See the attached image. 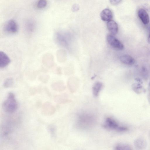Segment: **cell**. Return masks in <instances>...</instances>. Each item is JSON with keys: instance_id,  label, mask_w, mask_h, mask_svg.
<instances>
[{"instance_id": "d6986e66", "label": "cell", "mask_w": 150, "mask_h": 150, "mask_svg": "<svg viewBox=\"0 0 150 150\" xmlns=\"http://www.w3.org/2000/svg\"><path fill=\"white\" fill-rule=\"evenodd\" d=\"M110 3L113 5L117 4L121 1L119 0H111L110 1Z\"/></svg>"}, {"instance_id": "7c38bea8", "label": "cell", "mask_w": 150, "mask_h": 150, "mask_svg": "<svg viewBox=\"0 0 150 150\" xmlns=\"http://www.w3.org/2000/svg\"><path fill=\"white\" fill-rule=\"evenodd\" d=\"M102 87V83L100 82H97L94 84L92 88V91L93 94L95 96L98 95Z\"/></svg>"}, {"instance_id": "9c48e42d", "label": "cell", "mask_w": 150, "mask_h": 150, "mask_svg": "<svg viewBox=\"0 0 150 150\" xmlns=\"http://www.w3.org/2000/svg\"><path fill=\"white\" fill-rule=\"evenodd\" d=\"M138 15L143 23L148 24L149 21V15L146 11L144 9L140 8L138 11Z\"/></svg>"}, {"instance_id": "30bf717a", "label": "cell", "mask_w": 150, "mask_h": 150, "mask_svg": "<svg viewBox=\"0 0 150 150\" xmlns=\"http://www.w3.org/2000/svg\"><path fill=\"white\" fill-rule=\"evenodd\" d=\"M100 16L102 20L108 22L112 20L113 18V14L110 10L108 8H105L101 12Z\"/></svg>"}, {"instance_id": "e0dca14e", "label": "cell", "mask_w": 150, "mask_h": 150, "mask_svg": "<svg viewBox=\"0 0 150 150\" xmlns=\"http://www.w3.org/2000/svg\"><path fill=\"white\" fill-rule=\"evenodd\" d=\"M141 74L142 76L145 80L147 79L148 78V73L146 69L143 68L142 69Z\"/></svg>"}, {"instance_id": "3957f363", "label": "cell", "mask_w": 150, "mask_h": 150, "mask_svg": "<svg viewBox=\"0 0 150 150\" xmlns=\"http://www.w3.org/2000/svg\"><path fill=\"white\" fill-rule=\"evenodd\" d=\"M4 29V30L8 33L14 34L16 33L18 30V25L15 20L11 19L6 22Z\"/></svg>"}, {"instance_id": "5b68a950", "label": "cell", "mask_w": 150, "mask_h": 150, "mask_svg": "<svg viewBox=\"0 0 150 150\" xmlns=\"http://www.w3.org/2000/svg\"><path fill=\"white\" fill-rule=\"evenodd\" d=\"M134 144L136 150H144L147 146L146 141L144 138L142 137L136 139Z\"/></svg>"}, {"instance_id": "5bb4252c", "label": "cell", "mask_w": 150, "mask_h": 150, "mask_svg": "<svg viewBox=\"0 0 150 150\" xmlns=\"http://www.w3.org/2000/svg\"><path fill=\"white\" fill-rule=\"evenodd\" d=\"M114 150H132L130 145L125 144H118L114 148Z\"/></svg>"}, {"instance_id": "277c9868", "label": "cell", "mask_w": 150, "mask_h": 150, "mask_svg": "<svg viewBox=\"0 0 150 150\" xmlns=\"http://www.w3.org/2000/svg\"><path fill=\"white\" fill-rule=\"evenodd\" d=\"M106 39L109 44L113 48L120 50L124 49L123 44L114 35L109 34L107 36Z\"/></svg>"}, {"instance_id": "9a60e30c", "label": "cell", "mask_w": 150, "mask_h": 150, "mask_svg": "<svg viewBox=\"0 0 150 150\" xmlns=\"http://www.w3.org/2000/svg\"><path fill=\"white\" fill-rule=\"evenodd\" d=\"M47 4V1L45 0H40L38 1L36 4V7L39 9L45 7Z\"/></svg>"}, {"instance_id": "8992f818", "label": "cell", "mask_w": 150, "mask_h": 150, "mask_svg": "<svg viewBox=\"0 0 150 150\" xmlns=\"http://www.w3.org/2000/svg\"><path fill=\"white\" fill-rule=\"evenodd\" d=\"M142 81L139 78H137L136 79V82L132 85V88L133 91L136 93L139 94L144 92L145 90L142 85Z\"/></svg>"}, {"instance_id": "ffe728a7", "label": "cell", "mask_w": 150, "mask_h": 150, "mask_svg": "<svg viewBox=\"0 0 150 150\" xmlns=\"http://www.w3.org/2000/svg\"><path fill=\"white\" fill-rule=\"evenodd\" d=\"M148 42L150 44V34L149 35V36L148 37Z\"/></svg>"}, {"instance_id": "4fadbf2b", "label": "cell", "mask_w": 150, "mask_h": 150, "mask_svg": "<svg viewBox=\"0 0 150 150\" xmlns=\"http://www.w3.org/2000/svg\"><path fill=\"white\" fill-rule=\"evenodd\" d=\"M25 26L27 31L29 33H32L34 30L35 25L33 21L32 20H28L26 22Z\"/></svg>"}, {"instance_id": "ba28073f", "label": "cell", "mask_w": 150, "mask_h": 150, "mask_svg": "<svg viewBox=\"0 0 150 150\" xmlns=\"http://www.w3.org/2000/svg\"><path fill=\"white\" fill-rule=\"evenodd\" d=\"M11 62L8 56L4 52H0V67L3 68L8 65Z\"/></svg>"}, {"instance_id": "ac0fdd59", "label": "cell", "mask_w": 150, "mask_h": 150, "mask_svg": "<svg viewBox=\"0 0 150 150\" xmlns=\"http://www.w3.org/2000/svg\"><path fill=\"white\" fill-rule=\"evenodd\" d=\"M147 99L149 102L150 104V81L149 82L148 86Z\"/></svg>"}, {"instance_id": "2e32d148", "label": "cell", "mask_w": 150, "mask_h": 150, "mask_svg": "<svg viewBox=\"0 0 150 150\" xmlns=\"http://www.w3.org/2000/svg\"><path fill=\"white\" fill-rule=\"evenodd\" d=\"M14 83L13 80L12 78L7 79L4 81L3 86L5 88H8L12 86Z\"/></svg>"}, {"instance_id": "8fae6325", "label": "cell", "mask_w": 150, "mask_h": 150, "mask_svg": "<svg viewBox=\"0 0 150 150\" xmlns=\"http://www.w3.org/2000/svg\"><path fill=\"white\" fill-rule=\"evenodd\" d=\"M120 59L122 63L127 65H132L135 62L134 59L128 54H125L121 55L120 57Z\"/></svg>"}, {"instance_id": "7a4b0ae2", "label": "cell", "mask_w": 150, "mask_h": 150, "mask_svg": "<svg viewBox=\"0 0 150 150\" xmlns=\"http://www.w3.org/2000/svg\"><path fill=\"white\" fill-rule=\"evenodd\" d=\"M103 126L108 129L118 132H125L128 130L127 127L119 125L115 120L111 117H107L105 119Z\"/></svg>"}, {"instance_id": "6da1fadb", "label": "cell", "mask_w": 150, "mask_h": 150, "mask_svg": "<svg viewBox=\"0 0 150 150\" xmlns=\"http://www.w3.org/2000/svg\"><path fill=\"white\" fill-rule=\"evenodd\" d=\"M4 110L8 113H12L15 112L18 108V103L14 94L9 93L2 105Z\"/></svg>"}, {"instance_id": "52a82bcc", "label": "cell", "mask_w": 150, "mask_h": 150, "mask_svg": "<svg viewBox=\"0 0 150 150\" xmlns=\"http://www.w3.org/2000/svg\"><path fill=\"white\" fill-rule=\"evenodd\" d=\"M107 28L110 34L114 35H116L118 31V26L116 22L113 20L108 21L107 23Z\"/></svg>"}]
</instances>
